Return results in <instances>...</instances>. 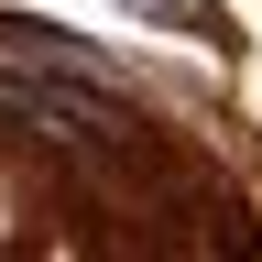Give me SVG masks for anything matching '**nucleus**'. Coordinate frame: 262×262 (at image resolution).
Masks as SVG:
<instances>
[{"label":"nucleus","mask_w":262,"mask_h":262,"mask_svg":"<svg viewBox=\"0 0 262 262\" xmlns=\"http://www.w3.org/2000/svg\"><path fill=\"white\" fill-rule=\"evenodd\" d=\"M0 44H11L22 66H66V77H98V88H120L110 44H88V33H66V22H0Z\"/></svg>","instance_id":"nucleus-2"},{"label":"nucleus","mask_w":262,"mask_h":262,"mask_svg":"<svg viewBox=\"0 0 262 262\" xmlns=\"http://www.w3.org/2000/svg\"><path fill=\"white\" fill-rule=\"evenodd\" d=\"M131 11H153V22H186V33H219V0H131Z\"/></svg>","instance_id":"nucleus-3"},{"label":"nucleus","mask_w":262,"mask_h":262,"mask_svg":"<svg viewBox=\"0 0 262 262\" xmlns=\"http://www.w3.org/2000/svg\"><path fill=\"white\" fill-rule=\"evenodd\" d=\"M0 120H33L55 142H120V98L66 66H0Z\"/></svg>","instance_id":"nucleus-1"}]
</instances>
